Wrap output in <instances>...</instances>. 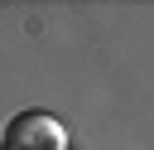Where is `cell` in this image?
I'll return each instance as SVG.
<instances>
[{"label":"cell","mask_w":154,"mask_h":150,"mask_svg":"<svg viewBox=\"0 0 154 150\" xmlns=\"http://www.w3.org/2000/svg\"><path fill=\"white\" fill-rule=\"evenodd\" d=\"M63 145H67L63 126L53 116H43V111H24L5 131V150H63Z\"/></svg>","instance_id":"cell-1"}]
</instances>
